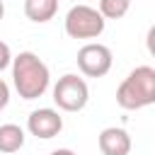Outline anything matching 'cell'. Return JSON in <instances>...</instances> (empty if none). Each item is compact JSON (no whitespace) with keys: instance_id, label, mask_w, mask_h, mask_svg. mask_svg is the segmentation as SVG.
<instances>
[{"instance_id":"6da1fadb","label":"cell","mask_w":155,"mask_h":155,"mask_svg":"<svg viewBox=\"0 0 155 155\" xmlns=\"http://www.w3.org/2000/svg\"><path fill=\"white\" fill-rule=\"evenodd\" d=\"M12 82L22 99H39L51 82L48 65L31 51H22L12 56Z\"/></svg>"},{"instance_id":"7a4b0ae2","label":"cell","mask_w":155,"mask_h":155,"mask_svg":"<svg viewBox=\"0 0 155 155\" xmlns=\"http://www.w3.org/2000/svg\"><path fill=\"white\" fill-rule=\"evenodd\" d=\"M116 104L128 111L155 104V68L150 65L133 68L116 87Z\"/></svg>"},{"instance_id":"3957f363","label":"cell","mask_w":155,"mask_h":155,"mask_svg":"<svg viewBox=\"0 0 155 155\" xmlns=\"http://www.w3.org/2000/svg\"><path fill=\"white\" fill-rule=\"evenodd\" d=\"M107 19L90 5H73L65 15V34L70 39H97L104 31Z\"/></svg>"},{"instance_id":"277c9868","label":"cell","mask_w":155,"mask_h":155,"mask_svg":"<svg viewBox=\"0 0 155 155\" xmlns=\"http://www.w3.org/2000/svg\"><path fill=\"white\" fill-rule=\"evenodd\" d=\"M87 99H90V87L75 73H65L53 85V102L63 111H80L87 107Z\"/></svg>"},{"instance_id":"5b68a950","label":"cell","mask_w":155,"mask_h":155,"mask_svg":"<svg viewBox=\"0 0 155 155\" xmlns=\"http://www.w3.org/2000/svg\"><path fill=\"white\" fill-rule=\"evenodd\" d=\"M78 68L82 75L87 78H102L111 70V63H114V56L109 51V46L99 44V41H90L85 44L80 51H78Z\"/></svg>"},{"instance_id":"8992f818","label":"cell","mask_w":155,"mask_h":155,"mask_svg":"<svg viewBox=\"0 0 155 155\" xmlns=\"http://www.w3.org/2000/svg\"><path fill=\"white\" fill-rule=\"evenodd\" d=\"M27 128H29L31 136H36L41 140H48V138H56L63 131V116L51 107L34 109L27 119Z\"/></svg>"},{"instance_id":"52a82bcc","label":"cell","mask_w":155,"mask_h":155,"mask_svg":"<svg viewBox=\"0 0 155 155\" xmlns=\"http://www.w3.org/2000/svg\"><path fill=\"white\" fill-rule=\"evenodd\" d=\"M97 145H99L102 155H128L131 153V136L124 128L109 126V128H102Z\"/></svg>"},{"instance_id":"ba28073f","label":"cell","mask_w":155,"mask_h":155,"mask_svg":"<svg viewBox=\"0 0 155 155\" xmlns=\"http://www.w3.org/2000/svg\"><path fill=\"white\" fill-rule=\"evenodd\" d=\"M56 12H58V0H24V15L36 24L53 19Z\"/></svg>"},{"instance_id":"9c48e42d","label":"cell","mask_w":155,"mask_h":155,"mask_svg":"<svg viewBox=\"0 0 155 155\" xmlns=\"http://www.w3.org/2000/svg\"><path fill=\"white\" fill-rule=\"evenodd\" d=\"M24 145V131L17 124H2L0 126V153L12 155Z\"/></svg>"},{"instance_id":"30bf717a","label":"cell","mask_w":155,"mask_h":155,"mask_svg":"<svg viewBox=\"0 0 155 155\" xmlns=\"http://www.w3.org/2000/svg\"><path fill=\"white\" fill-rule=\"evenodd\" d=\"M131 10V0H99V15L104 19H121Z\"/></svg>"},{"instance_id":"8fae6325","label":"cell","mask_w":155,"mask_h":155,"mask_svg":"<svg viewBox=\"0 0 155 155\" xmlns=\"http://www.w3.org/2000/svg\"><path fill=\"white\" fill-rule=\"evenodd\" d=\"M10 63H12V51H10V46H7L5 41H0V73H2Z\"/></svg>"},{"instance_id":"7c38bea8","label":"cell","mask_w":155,"mask_h":155,"mask_svg":"<svg viewBox=\"0 0 155 155\" xmlns=\"http://www.w3.org/2000/svg\"><path fill=\"white\" fill-rule=\"evenodd\" d=\"M7 102H10V87H7V82L0 78V109H5Z\"/></svg>"},{"instance_id":"4fadbf2b","label":"cell","mask_w":155,"mask_h":155,"mask_svg":"<svg viewBox=\"0 0 155 155\" xmlns=\"http://www.w3.org/2000/svg\"><path fill=\"white\" fill-rule=\"evenodd\" d=\"M51 155H78V153H73L70 148H58V150H53Z\"/></svg>"},{"instance_id":"5bb4252c","label":"cell","mask_w":155,"mask_h":155,"mask_svg":"<svg viewBox=\"0 0 155 155\" xmlns=\"http://www.w3.org/2000/svg\"><path fill=\"white\" fill-rule=\"evenodd\" d=\"M2 17H5V2L0 0V19H2Z\"/></svg>"},{"instance_id":"9a60e30c","label":"cell","mask_w":155,"mask_h":155,"mask_svg":"<svg viewBox=\"0 0 155 155\" xmlns=\"http://www.w3.org/2000/svg\"><path fill=\"white\" fill-rule=\"evenodd\" d=\"M0 111H2V109H0Z\"/></svg>"}]
</instances>
